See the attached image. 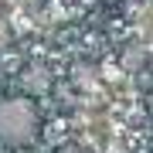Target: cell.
<instances>
[{"label":"cell","instance_id":"1","mask_svg":"<svg viewBox=\"0 0 153 153\" xmlns=\"http://www.w3.org/2000/svg\"><path fill=\"white\" fill-rule=\"evenodd\" d=\"M38 136V109L31 99H4L0 102V143L27 146Z\"/></svg>","mask_w":153,"mask_h":153},{"label":"cell","instance_id":"2","mask_svg":"<svg viewBox=\"0 0 153 153\" xmlns=\"http://www.w3.org/2000/svg\"><path fill=\"white\" fill-rule=\"evenodd\" d=\"M21 85L27 88L31 95H41V92H48V88H51V75H48V68H41V65H31L27 71H24Z\"/></svg>","mask_w":153,"mask_h":153},{"label":"cell","instance_id":"3","mask_svg":"<svg viewBox=\"0 0 153 153\" xmlns=\"http://www.w3.org/2000/svg\"><path fill=\"white\" fill-rule=\"evenodd\" d=\"M55 153H82V146H75V143H65V146H58Z\"/></svg>","mask_w":153,"mask_h":153},{"label":"cell","instance_id":"4","mask_svg":"<svg viewBox=\"0 0 153 153\" xmlns=\"http://www.w3.org/2000/svg\"><path fill=\"white\" fill-rule=\"evenodd\" d=\"M105 4H116V0H105Z\"/></svg>","mask_w":153,"mask_h":153}]
</instances>
